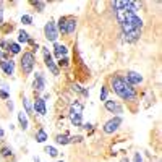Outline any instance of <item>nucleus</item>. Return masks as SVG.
I'll return each mask as SVG.
<instances>
[{
  "label": "nucleus",
  "mask_w": 162,
  "mask_h": 162,
  "mask_svg": "<svg viewBox=\"0 0 162 162\" xmlns=\"http://www.w3.org/2000/svg\"><path fill=\"white\" fill-rule=\"evenodd\" d=\"M75 28H76V23H75L73 18H60L58 19V29H60L63 34L73 33Z\"/></svg>",
  "instance_id": "4"
},
{
  "label": "nucleus",
  "mask_w": 162,
  "mask_h": 162,
  "mask_svg": "<svg viewBox=\"0 0 162 162\" xmlns=\"http://www.w3.org/2000/svg\"><path fill=\"white\" fill-rule=\"evenodd\" d=\"M101 99L105 101L107 99V88H102V94H101Z\"/></svg>",
  "instance_id": "25"
},
{
  "label": "nucleus",
  "mask_w": 162,
  "mask_h": 162,
  "mask_svg": "<svg viewBox=\"0 0 162 162\" xmlns=\"http://www.w3.org/2000/svg\"><path fill=\"white\" fill-rule=\"evenodd\" d=\"M112 88H113V91H115L118 96H120L122 99H125V101H131V99H135V97H136L135 88H133V86L130 84L123 76H115V78H113V80H112Z\"/></svg>",
  "instance_id": "2"
},
{
  "label": "nucleus",
  "mask_w": 162,
  "mask_h": 162,
  "mask_svg": "<svg viewBox=\"0 0 162 162\" xmlns=\"http://www.w3.org/2000/svg\"><path fill=\"white\" fill-rule=\"evenodd\" d=\"M0 23H2V10H0Z\"/></svg>",
  "instance_id": "32"
},
{
  "label": "nucleus",
  "mask_w": 162,
  "mask_h": 162,
  "mask_svg": "<svg viewBox=\"0 0 162 162\" xmlns=\"http://www.w3.org/2000/svg\"><path fill=\"white\" fill-rule=\"evenodd\" d=\"M44 31H46V37L49 39V41H55V39L58 37V33H57V28H55L54 23H47L46 28H44Z\"/></svg>",
  "instance_id": "6"
},
{
  "label": "nucleus",
  "mask_w": 162,
  "mask_h": 162,
  "mask_svg": "<svg viewBox=\"0 0 162 162\" xmlns=\"http://www.w3.org/2000/svg\"><path fill=\"white\" fill-rule=\"evenodd\" d=\"M81 117H83V104L73 102L70 105V120L75 126H81Z\"/></svg>",
  "instance_id": "3"
},
{
  "label": "nucleus",
  "mask_w": 162,
  "mask_h": 162,
  "mask_svg": "<svg viewBox=\"0 0 162 162\" xmlns=\"http://www.w3.org/2000/svg\"><path fill=\"white\" fill-rule=\"evenodd\" d=\"M33 66H34V55L31 52H28L23 55L21 58V70L25 75H29L31 72H33Z\"/></svg>",
  "instance_id": "5"
},
{
  "label": "nucleus",
  "mask_w": 162,
  "mask_h": 162,
  "mask_svg": "<svg viewBox=\"0 0 162 162\" xmlns=\"http://www.w3.org/2000/svg\"><path fill=\"white\" fill-rule=\"evenodd\" d=\"M8 50H10L11 54H18V52H19V46L13 42V44H10V46H8Z\"/></svg>",
  "instance_id": "20"
},
{
  "label": "nucleus",
  "mask_w": 162,
  "mask_h": 162,
  "mask_svg": "<svg viewBox=\"0 0 162 162\" xmlns=\"http://www.w3.org/2000/svg\"><path fill=\"white\" fill-rule=\"evenodd\" d=\"M122 162H130L128 159H126V157H125V159H122Z\"/></svg>",
  "instance_id": "31"
},
{
  "label": "nucleus",
  "mask_w": 162,
  "mask_h": 162,
  "mask_svg": "<svg viewBox=\"0 0 162 162\" xmlns=\"http://www.w3.org/2000/svg\"><path fill=\"white\" fill-rule=\"evenodd\" d=\"M46 152L47 154H50V156H52V157H57V149H55V148H52V146H47V148H46Z\"/></svg>",
  "instance_id": "19"
},
{
  "label": "nucleus",
  "mask_w": 162,
  "mask_h": 162,
  "mask_svg": "<svg viewBox=\"0 0 162 162\" xmlns=\"http://www.w3.org/2000/svg\"><path fill=\"white\" fill-rule=\"evenodd\" d=\"M10 152H11V151H10L8 148H2V156H5V157H7V156H8Z\"/></svg>",
  "instance_id": "26"
},
{
  "label": "nucleus",
  "mask_w": 162,
  "mask_h": 162,
  "mask_svg": "<svg viewBox=\"0 0 162 162\" xmlns=\"http://www.w3.org/2000/svg\"><path fill=\"white\" fill-rule=\"evenodd\" d=\"M135 162H143V159H141V154H140V152H136V154H135Z\"/></svg>",
  "instance_id": "27"
},
{
  "label": "nucleus",
  "mask_w": 162,
  "mask_h": 162,
  "mask_svg": "<svg viewBox=\"0 0 162 162\" xmlns=\"http://www.w3.org/2000/svg\"><path fill=\"white\" fill-rule=\"evenodd\" d=\"M122 123V118L120 117H115V118H112L110 122H107L105 123V126H104V131L105 133H113L115 130L118 128V125Z\"/></svg>",
  "instance_id": "7"
},
{
  "label": "nucleus",
  "mask_w": 162,
  "mask_h": 162,
  "mask_svg": "<svg viewBox=\"0 0 162 162\" xmlns=\"http://www.w3.org/2000/svg\"><path fill=\"white\" fill-rule=\"evenodd\" d=\"M21 21L25 23V25H31V21H33V18H31L29 15H25V16L21 18Z\"/></svg>",
  "instance_id": "21"
},
{
  "label": "nucleus",
  "mask_w": 162,
  "mask_h": 162,
  "mask_svg": "<svg viewBox=\"0 0 162 162\" xmlns=\"http://www.w3.org/2000/svg\"><path fill=\"white\" fill-rule=\"evenodd\" d=\"M0 138H3V130H0Z\"/></svg>",
  "instance_id": "30"
},
{
  "label": "nucleus",
  "mask_w": 162,
  "mask_h": 162,
  "mask_svg": "<svg viewBox=\"0 0 162 162\" xmlns=\"http://www.w3.org/2000/svg\"><path fill=\"white\" fill-rule=\"evenodd\" d=\"M0 58H2V52H0Z\"/></svg>",
  "instance_id": "33"
},
{
  "label": "nucleus",
  "mask_w": 162,
  "mask_h": 162,
  "mask_svg": "<svg viewBox=\"0 0 162 162\" xmlns=\"http://www.w3.org/2000/svg\"><path fill=\"white\" fill-rule=\"evenodd\" d=\"M112 7L115 8L117 18H118V21H120L122 28H123L126 41L135 42L136 39L140 37L141 26H143L141 18L136 16L138 3L136 2H113Z\"/></svg>",
  "instance_id": "1"
},
{
  "label": "nucleus",
  "mask_w": 162,
  "mask_h": 162,
  "mask_svg": "<svg viewBox=\"0 0 162 162\" xmlns=\"http://www.w3.org/2000/svg\"><path fill=\"white\" fill-rule=\"evenodd\" d=\"M0 66H2V70H3L7 75H13V72H15V63L11 62V60H3V62H0Z\"/></svg>",
  "instance_id": "11"
},
{
  "label": "nucleus",
  "mask_w": 162,
  "mask_h": 162,
  "mask_svg": "<svg viewBox=\"0 0 162 162\" xmlns=\"http://www.w3.org/2000/svg\"><path fill=\"white\" fill-rule=\"evenodd\" d=\"M18 120H19V125H21L23 130L28 128V118H26V113L25 112H19L18 113Z\"/></svg>",
  "instance_id": "15"
},
{
  "label": "nucleus",
  "mask_w": 162,
  "mask_h": 162,
  "mask_svg": "<svg viewBox=\"0 0 162 162\" xmlns=\"http://www.w3.org/2000/svg\"><path fill=\"white\" fill-rule=\"evenodd\" d=\"M66 47L65 46H62V44H55V55H57L58 58H62V57H65L66 55Z\"/></svg>",
  "instance_id": "14"
},
{
  "label": "nucleus",
  "mask_w": 162,
  "mask_h": 162,
  "mask_svg": "<svg viewBox=\"0 0 162 162\" xmlns=\"http://www.w3.org/2000/svg\"><path fill=\"white\" fill-rule=\"evenodd\" d=\"M125 80L133 86V84H138V83L143 81V76H141V75H138L136 72H128V73H126V78H125Z\"/></svg>",
  "instance_id": "9"
},
{
  "label": "nucleus",
  "mask_w": 162,
  "mask_h": 162,
  "mask_svg": "<svg viewBox=\"0 0 162 162\" xmlns=\"http://www.w3.org/2000/svg\"><path fill=\"white\" fill-rule=\"evenodd\" d=\"M23 104H25V107H26V112L31 113V104L28 102V99H23Z\"/></svg>",
  "instance_id": "23"
},
{
  "label": "nucleus",
  "mask_w": 162,
  "mask_h": 162,
  "mask_svg": "<svg viewBox=\"0 0 162 162\" xmlns=\"http://www.w3.org/2000/svg\"><path fill=\"white\" fill-rule=\"evenodd\" d=\"M33 5L36 7V8H39V10H44L46 3H44V2H33Z\"/></svg>",
  "instance_id": "22"
},
{
  "label": "nucleus",
  "mask_w": 162,
  "mask_h": 162,
  "mask_svg": "<svg viewBox=\"0 0 162 162\" xmlns=\"http://www.w3.org/2000/svg\"><path fill=\"white\" fill-rule=\"evenodd\" d=\"M81 140H83L81 136H75V138H72V141H73V143H75V141H76V143H80Z\"/></svg>",
  "instance_id": "29"
},
{
  "label": "nucleus",
  "mask_w": 162,
  "mask_h": 162,
  "mask_svg": "<svg viewBox=\"0 0 162 162\" xmlns=\"http://www.w3.org/2000/svg\"><path fill=\"white\" fill-rule=\"evenodd\" d=\"M34 109H36L37 113H41V115H46V102L44 99H36V102H34Z\"/></svg>",
  "instance_id": "12"
},
{
  "label": "nucleus",
  "mask_w": 162,
  "mask_h": 162,
  "mask_svg": "<svg viewBox=\"0 0 162 162\" xmlns=\"http://www.w3.org/2000/svg\"><path fill=\"white\" fill-rule=\"evenodd\" d=\"M18 41H19V42H29V34L25 33V31H19Z\"/></svg>",
  "instance_id": "18"
},
{
  "label": "nucleus",
  "mask_w": 162,
  "mask_h": 162,
  "mask_svg": "<svg viewBox=\"0 0 162 162\" xmlns=\"http://www.w3.org/2000/svg\"><path fill=\"white\" fill-rule=\"evenodd\" d=\"M34 89L36 91H44L46 88V81H44V76L42 73H36V78H34Z\"/></svg>",
  "instance_id": "10"
},
{
  "label": "nucleus",
  "mask_w": 162,
  "mask_h": 162,
  "mask_svg": "<svg viewBox=\"0 0 162 162\" xmlns=\"http://www.w3.org/2000/svg\"><path fill=\"white\" fill-rule=\"evenodd\" d=\"M105 109L110 110V112H117V113L122 112V107H120V105L115 104V102H112V101H105Z\"/></svg>",
  "instance_id": "13"
},
{
  "label": "nucleus",
  "mask_w": 162,
  "mask_h": 162,
  "mask_svg": "<svg viewBox=\"0 0 162 162\" xmlns=\"http://www.w3.org/2000/svg\"><path fill=\"white\" fill-rule=\"evenodd\" d=\"M58 65H60V66H66V65H68V58H66V57L60 58V62H58Z\"/></svg>",
  "instance_id": "24"
},
{
  "label": "nucleus",
  "mask_w": 162,
  "mask_h": 162,
  "mask_svg": "<svg viewBox=\"0 0 162 162\" xmlns=\"http://www.w3.org/2000/svg\"><path fill=\"white\" fill-rule=\"evenodd\" d=\"M0 97H3V99H8V93H5V91H0Z\"/></svg>",
  "instance_id": "28"
},
{
  "label": "nucleus",
  "mask_w": 162,
  "mask_h": 162,
  "mask_svg": "<svg viewBox=\"0 0 162 162\" xmlns=\"http://www.w3.org/2000/svg\"><path fill=\"white\" fill-rule=\"evenodd\" d=\"M55 141H57L58 144H68L70 143V138L66 135H58L57 138H55Z\"/></svg>",
  "instance_id": "16"
},
{
  "label": "nucleus",
  "mask_w": 162,
  "mask_h": 162,
  "mask_svg": "<svg viewBox=\"0 0 162 162\" xmlns=\"http://www.w3.org/2000/svg\"><path fill=\"white\" fill-rule=\"evenodd\" d=\"M44 62H46V65L49 66V70L54 75H58V68L55 66V63L52 62V55L49 54V50H47V49H44Z\"/></svg>",
  "instance_id": "8"
},
{
  "label": "nucleus",
  "mask_w": 162,
  "mask_h": 162,
  "mask_svg": "<svg viewBox=\"0 0 162 162\" xmlns=\"http://www.w3.org/2000/svg\"><path fill=\"white\" fill-rule=\"evenodd\" d=\"M36 140L39 141V143H44V141L47 140V135H46V131H44V130H39V131H37Z\"/></svg>",
  "instance_id": "17"
}]
</instances>
